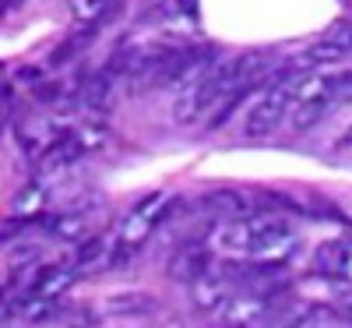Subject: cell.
Wrapping results in <instances>:
<instances>
[{"mask_svg":"<svg viewBox=\"0 0 352 328\" xmlns=\"http://www.w3.org/2000/svg\"><path fill=\"white\" fill-rule=\"evenodd\" d=\"M106 141V131L99 124L92 127H71L56 138L53 145H46L36 156V173H53V170H71L74 163H81L85 156L99 152V145Z\"/></svg>","mask_w":352,"mask_h":328,"instance_id":"5b68a950","label":"cell"},{"mask_svg":"<svg viewBox=\"0 0 352 328\" xmlns=\"http://www.w3.org/2000/svg\"><path fill=\"white\" fill-rule=\"evenodd\" d=\"M176 205H180V201H176L173 194H148V198H141L131 212L120 219V226L113 229V265L131 261L155 236V229L173 216Z\"/></svg>","mask_w":352,"mask_h":328,"instance_id":"3957f363","label":"cell"},{"mask_svg":"<svg viewBox=\"0 0 352 328\" xmlns=\"http://www.w3.org/2000/svg\"><path fill=\"white\" fill-rule=\"evenodd\" d=\"M102 314H148L152 300L141 293H127V296H109V300L99 307Z\"/></svg>","mask_w":352,"mask_h":328,"instance_id":"5bb4252c","label":"cell"},{"mask_svg":"<svg viewBox=\"0 0 352 328\" xmlns=\"http://www.w3.org/2000/svg\"><path fill=\"white\" fill-rule=\"evenodd\" d=\"M338 321H342V314L331 307H314L300 318V325H338Z\"/></svg>","mask_w":352,"mask_h":328,"instance_id":"9a60e30c","label":"cell"},{"mask_svg":"<svg viewBox=\"0 0 352 328\" xmlns=\"http://www.w3.org/2000/svg\"><path fill=\"white\" fill-rule=\"evenodd\" d=\"M208 268H212V254L204 251V247H194V244H187L184 251H176V258H173V265H169V276L190 286L197 276H204V272H208Z\"/></svg>","mask_w":352,"mask_h":328,"instance_id":"7c38bea8","label":"cell"},{"mask_svg":"<svg viewBox=\"0 0 352 328\" xmlns=\"http://www.w3.org/2000/svg\"><path fill=\"white\" fill-rule=\"evenodd\" d=\"M215 247L229 258H243L257 265H285L300 247L296 229L275 212H240L215 233Z\"/></svg>","mask_w":352,"mask_h":328,"instance_id":"7a4b0ae2","label":"cell"},{"mask_svg":"<svg viewBox=\"0 0 352 328\" xmlns=\"http://www.w3.org/2000/svg\"><path fill=\"white\" fill-rule=\"evenodd\" d=\"M64 131H71V124H64L60 113H46V116H25L18 124V141L28 156H39L46 145H53Z\"/></svg>","mask_w":352,"mask_h":328,"instance_id":"52a82bcc","label":"cell"},{"mask_svg":"<svg viewBox=\"0 0 352 328\" xmlns=\"http://www.w3.org/2000/svg\"><path fill=\"white\" fill-rule=\"evenodd\" d=\"M81 272L74 268V261H56V265H46L36 272V279L28 283L25 293H32V296H43V300H60V296L74 286Z\"/></svg>","mask_w":352,"mask_h":328,"instance_id":"ba28073f","label":"cell"},{"mask_svg":"<svg viewBox=\"0 0 352 328\" xmlns=\"http://www.w3.org/2000/svg\"><path fill=\"white\" fill-rule=\"evenodd\" d=\"M317 272H324L328 279L352 283V236H338V240L320 244L314 254Z\"/></svg>","mask_w":352,"mask_h":328,"instance_id":"9c48e42d","label":"cell"},{"mask_svg":"<svg viewBox=\"0 0 352 328\" xmlns=\"http://www.w3.org/2000/svg\"><path fill=\"white\" fill-rule=\"evenodd\" d=\"M71 11L85 25H102L120 11V0H71Z\"/></svg>","mask_w":352,"mask_h":328,"instance_id":"4fadbf2b","label":"cell"},{"mask_svg":"<svg viewBox=\"0 0 352 328\" xmlns=\"http://www.w3.org/2000/svg\"><path fill=\"white\" fill-rule=\"evenodd\" d=\"M102 265H113V233H99V236H88L81 240L78 254H74V268L81 276L96 272Z\"/></svg>","mask_w":352,"mask_h":328,"instance_id":"8fae6325","label":"cell"},{"mask_svg":"<svg viewBox=\"0 0 352 328\" xmlns=\"http://www.w3.org/2000/svg\"><path fill=\"white\" fill-rule=\"evenodd\" d=\"M349 53H352V32H345V36H324V39H317L314 46H307L300 53L296 64H303L307 71H314V68H335V64L345 61Z\"/></svg>","mask_w":352,"mask_h":328,"instance_id":"30bf717a","label":"cell"},{"mask_svg":"<svg viewBox=\"0 0 352 328\" xmlns=\"http://www.w3.org/2000/svg\"><path fill=\"white\" fill-rule=\"evenodd\" d=\"M278 307H282V289H232L229 300L219 307V318L226 325H264L268 318H278Z\"/></svg>","mask_w":352,"mask_h":328,"instance_id":"8992f818","label":"cell"},{"mask_svg":"<svg viewBox=\"0 0 352 328\" xmlns=\"http://www.w3.org/2000/svg\"><path fill=\"white\" fill-rule=\"evenodd\" d=\"M272 61L264 53H240L229 61H212L194 81L184 85V92L173 103V121L180 127H190L197 121H208V113L236 92H254L268 81Z\"/></svg>","mask_w":352,"mask_h":328,"instance_id":"6da1fadb","label":"cell"},{"mask_svg":"<svg viewBox=\"0 0 352 328\" xmlns=\"http://www.w3.org/2000/svg\"><path fill=\"white\" fill-rule=\"evenodd\" d=\"M292 81L296 74H278L275 81L264 85V92H257V99L250 103V110L243 113L240 121V134L257 141V138H268L275 134L285 116H289V106H292Z\"/></svg>","mask_w":352,"mask_h":328,"instance_id":"277c9868","label":"cell"},{"mask_svg":"<svg viewBox=\"0 0 352 328\" xmlns=\"http://www.w3.org/2000/svg\"><path fill=\"white\" fill-rule=\"evenodd\" d=\"M335 148H338V152H345V148H352V127H349V131H345V134H342V138L335 141Z\"/></svg>","mask_w":352,"mask_h":328,"instance_id":"2e32d148","label":"cell"}]
</instances>
